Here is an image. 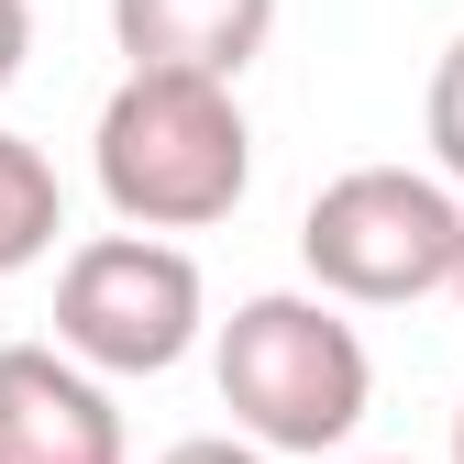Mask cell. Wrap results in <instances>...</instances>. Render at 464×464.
I'll list each match as a JSON object with an SVG mask.
<instances>
[{
    "label": "cell",
    "mask_w": 464,
    "mask_h": 464,
    "mask_svg": "<svg viewBox=\"0 0 464 464\" xmlns=\"http://www.w3.org/2000/svg\"><path fill=\"white\" fill-rule=\"evenodd\" d=\"M365 464H410V453H365Z\"/></svg>",
    "instance_id": "cell-12"
},
{
    "label": "cell",
    "mask_w": 464,
    "mask_h": 464,
    "mask_svg": "<svg viewBox=\"0 0 464 464\" xmlns=\"http://www.w3.org/2000/svg\"><path fill=\"white\" fill-rule=\"evenodd\" d=\"M210 321L199 255L166 232H89L55 266V354H78L89 376H166L188 365V343Z\"/></svg>",
    "instance_id": "cell-4"
},
{
    "label": "cell",
    "mask_w": 464,
    "mask_h": 464,
    "mask_svg": "<svg viewBox=\"0 0 464 464\" xmlns=\"http://www.w3.org/2000/svg\"><path fill=\"white\" fill-rule=\"evenodd\" d=\"M210 376H221L232 431L266 442V453H343L365 398H376L365 332L321 287H255V299H232V321L210 343Z\"/></svg>",
    "instance_id": "cell-2"
},
{
    "label": "cell",
    "mask_w": 464,
    "mask_h": 464,
    "mask_svg": "<svg viewBox=\"0 0 464 464\" xmlns=\"http://www.w3.org/2000/svg\"><path fill=\"white\" fill-rule=\"evenodd\" d=\"M453 299H464V266H453Z\"/></svg>",
    "instance_id": "cell-13"
},
{
    "label": "cell",
    "mask_w": 464,
    "mask_h": 464,
    "mask_svg": "<svg viewBox=\"0 0 464 464\" xmlns=\"http://www.w3.org/2000/svg\"><path fill=\"white\" fill-rule=\"evenodd\" d=\"M0 464H133L111 387L55 343H0Z\"/></svg>",
    "instance_id": "cell-5"
},
{
    "label": "cell",
    "mask_w": 464,
    "mask_h": 464,
    "mask_svg": "<svg viewBox=\"0 0 464 464\" xmlns=\"http://www.w3.org/2000/svg\"><path fill=\"white\" fill-rule=\"evenodd\" d=\"M23 55H34V0H0V89L23 78Z\"/></svg>",
    "instance_id": "cell-10"
},
{
    "label": "cell",
    "mask_w": 464,
    "mask_h": 464,
    "mask_svg": "<svg viewBox=\"0 0 464 464\" xmlns=\"http://www.w3.org/2000/svg\"><path fill=\"white\" fill-rule=\"evenodd\" d=\"M420 133H431V178H442V188H464V34L442 44V67H431Z\"/></svg>",
    "instance_id": "cell-8"
},
{
    "label": "cell",
    "mask_w": 464,
    "mask_h": 464,
    "mask_svg": "<svg viewBox=\"0 0 464 464\" xmlns=\"http://www.w3.org/2000/svg\"><path fill=\"white\" fill-rule=\"evenodd\" d=\"M453 464H464V410H453Z\"/></svg>",
    "instance_id": "cell-11"
},
{
    "label": "cell",
    "mask_w": 464,
    "mask_h": 464,
    "mask_svg": "<svg viewBox=\"0 0 464 464\" xmlns=\"http://www.w3.org/2000/svg\"><path fill=\"white\" fill-rule=\"evenodd\" d=\"M55 232H67V188H55V166L23 144V133H0V276L55 255Z\"/></svg>",
    "instance_id": "cell-7"
},
{
    "label": "cell",
    "mask_w": 464,
    "mask_h": 464,
    "mask_svg": "<svg viewBox=\"0 0 464 464\" xmlns=\"http://www.w3.org/2000/svg\"><path fill=\"white\" fill-rule=\"evenodd\" d=\"M111 34H122L133 67H178V78L232 89L276 34V0H111Z\"/></svg>",
    "instance_id": "cell-6"
},
{
    "label": "cell",
    "mask_w": 464,
    "mask_h": 464,
    "mask_svg": "<svg viewBox=\"0 0 464 464\" xmlns=\"http://www.w3.org/2000/svg\"><path fill=\"white\" fill-rule=\"evenodd\" d=\"M89 166H100V199L122 210V232H210L255 188V122L221 78L122 67V89L100 100Z\"/></svg>",
    "instance_id": "cell-1"
},
{
    "label": "cell",
    "mask_w": 464,
    "mask_h": 464,
    "mask_svg": "<svg viewBox=\"0 0 464 464\" xmlns=\"http://www.w3.org/2000/svg\"><path fill=\"white\" fill-rule=\"evenodd\" d=\"M155 464H276L266 442H244V431H188V442H166Z\"/></svg>",
    "instance_id": "cell-9"
},
{
    "label": "cell",
    "mask_w": 464,
    "mask_h": 464,
    "mask_svg": "<svg viewBox=\"0 0 464 464\" xmlns=\"http://www.w3.org/2000/svg\"><path fill=\"white\" fill-rule=\"evenodd\" d=\"M299 266L343 310L431 299L464 266V188H442L431 166H343L299 210Z\"/></svg>",
    "instance_id": "cell-3"
}]
</instances>
